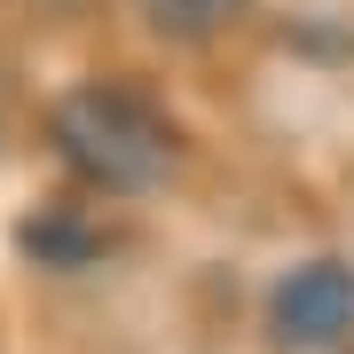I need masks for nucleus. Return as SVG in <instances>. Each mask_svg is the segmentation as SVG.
Here are the masks:
<instances>
[{
	"label": "nucleus",
	"instance_id": "nucleus-1",
	"mask_svg": "<svg viewBox=\"0 0 354 354\" xmlns=\"http://www.w3.org/2000/svg\"><path fill=\"white\" fill-rule=\"evenodd\" d=\"M48 142H55V158L71 165V181H87L95 197H142V189H158V181L174 174V158H181L174 118H165L142 87H127V79H87V87H71L48 111Z\"/></svg>",
	"mask_w": 354,
	"mask_h": 354
},
{
	"label": "nucleus",
	"instance_id": "nucleus-2",
	"mask_svg": "<svg viewBox=\"0 0 354 354\" xmlns=\"http://www.w3.org/2000/svg\"><path fill=\"white\" fill-rule=\"evenodd\" d=\"M268 323H276L283 346H339L354 330V268L346 260H307L291 268L268 299Z\"/></svg>",
	"mask_w": 354,
	"mask_h": 354
},
{
	"label": "nucleus",
	"instance_id": "nucleus-3",
	"mask_svg": "<svg viewBox=\"0 0 354 354\" xmlns=\"http://www.w3.org/2000/svg\"><path fill=\"white\" fill-rule=\"evenodd\" d=\"M244 8H252V0H134L142 24H150L158 39H181V48L221 39L228 24H244Z\"/></svg>",
	"mask_w": 354,
	"mask_h": 354
}]
</instances>
